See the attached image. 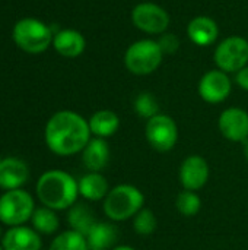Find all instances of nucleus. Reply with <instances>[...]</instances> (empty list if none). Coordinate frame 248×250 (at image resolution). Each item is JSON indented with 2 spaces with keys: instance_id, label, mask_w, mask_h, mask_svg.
<instances>
[{
  "instance_id": "nucleus-18",
  "label": "nucleus",
  "mask_w": 248,
  "mask_h": 250,
  "mask_svg": "<svg viewBox=\"0 0 248 250\" xmlns=\"http://www.w3.org/2000/svg\"><path fill=\"white\" fill-rule=\"evenodd\" d=\"M118 230L111 223H96L86 236L88 250H111L115 248Z\"/></svg>"
},
{
  "instance_id": "nucleus-22",
  "label": "nucleus",
  "mask_w": 248,
  "mask_h": 250,
  "mask_svg": "<svg viewBox=\"0 0 248 250\" xmlns=\"http://www.w3.org/2000/svg\"><path fill=\"white\" fill-rule=\"evenodd\" d=\"M31 221H32L34 229L42 234H53L58 230V226H60V220H58L56 211H53L47 207L35 209Z\"/></svg>"
},
{
  "instance_id": "nucleus-16",
  "label": "nucleus",
  "mask_w": 248,
  "mask_h": 250,
  "mask_svg": "<svg viewBox=\"0 0 248 250\" xmlns=\"http://www.w3.org/2000/svg\"><path fill=\"white\" fill-rule=\"evenodd\" d=\"M187 35L193 44L200 47H208L216 41L219 35V28L212 18L196 16L187 25Z\"/></svg>"
},
{
  "instance_id": "nucleus-17",
  "label": "nucleus",
  "mask_w": 248,
  "mask_h": 250,
  "mask_svg": "<svg viewBox=\"0 0 248 250\" xmlns=\"http://www.w3.org/2000/svg\"><path fill=\"white\" fill-rule=\"evenodd\" d=\"M83 166L92 173H101L110 161V146L107 139L91 138L82 151Z\"/></svg>"
},
{
  "instance_id": "nucleus-30",
  "label": "nucleus",
  "mask_w": 248,
  "mask_h": 250,
  "mask_svg": "<svg viewBox=\"0 0 248 250\" xmlns=\"http://www.w3.org/2000/svg\"><path fill=\"white\" fill-rule=\"evenodd\" d=\"M111 250H136L134 248H132V246H115V248H113Z\"/></svg>"
},
{
  "instance_id": "nucleus-25",
  "label": "nucleus",
  "mask_w": 248,
  "mask_h": 250,
  "mask_svg": "<svg viewBox=\"0 0 248 250\" xmlns=\"http://www.w3.org/2000/svg\"><path fill=\"white\" fill-rule=\"evenodd\" d=\"M158 227V221H156V217L155 214L148 209V208H143L140 209L134 217H133V230L136 234L139 236H151L155 233Z\"/></svg>"
},
{
  "instance_id": "nucleus-31",
  "label": "nucleus",
  "mask_w": 248,
  "mask_h": 250,
  "mask_svg": "<svg viewBox=\"0 0 248 250\" xmlns=\"http://www.w3.org/2000/svg\"><path fill=\"white\" fill-rule=\"evenodd\" d=\"M0 250H4V249H3V248H1V246H0Z\"/></svg>"
},
{
  "instance_id": "nucleus-11",
  "label": "nucleus",
  "mask_w": 248,
  "mask_h": 250,
  "mask_svg": "<svg viewBox=\"0 0 248 250\" xmlns=\"http://www.w3.org/2000/svg\"><path fill=\"white\" fill-rule=\"evenodd\" d=\"M210 168L208 161L200 155H189L183 160L178 171V179L186 190L197 192L200 190L209 180Z\"/></svg>"
},
{
  "instance_id": "nucleus-27",
  "label": "nucleus",
  "mask_w": 248,
  "mask_h": 250,
  "mask_svg": "<svg viewBox=\"0 0 248 250\" xmlns=\"http://www.w3.org/2000/svg\"><path fill=\"white\" fill-rule=\"evenodd\" d=\"M158 44H159V47L162 48L164 54H167V53L171 54V53H174V51L178 50L180 41H178V38H177L174 34H164V35L159 38Z\"/></svg>"
},
{
  "instance_id": "nucleus-23",
  "label": "nucleus",
  "mask_w": 248,
  "mask_h": 250,
  "mask_svg": "<svg viewBox=\"0 0 248 250\" xmlns=\"http://www.w3.org/2000/svg\"><path fill=\"white\" fill-rule=\"evenodd\" d=\"M48 250H88L86 237L75 230H67L51 242Z\"/></svg>"
},
{
  "instance_id": "nucleus-21",
  "label": "nucleus",
  "mask_w": 248,
  "mask_h": 250,
  "mask_svg": "<svg viewBox=\"0 0 248 250\" xmlns=\"http://www.w3.org/2000/svg\"><path fill=\"white\" fill-rule=\"evenodd\" d=\"M67 221H69L70 230H75V231L83 234L85 237L88 236L91 229L98 223L95 220L92 209L85 204H75L69 211Z\"/></svg>"
},
{
  "instance_id": "nucleus-5",
  "label": "nucleus",
  "mask_w": 248,
  "mask_h": 250,
  "mask_svg": "<svg viewBox=\"0 0 248 250\" xmlns=\"http://www.w3.org/2000/svg\"><path fill=\"white\" fill-rule=\"evenodd\" d=\"M164 51L158 41L153 40H139L133 42L124 54L126 69L137 76H145L153 73L162 63Z\"/></svg>"
},
{
  "instance_id": "nucleus-8",
  "label": "nucleus",
  "mask_w": 248,
  "mask_h": 250,
  "mask_svg": "<svg viewBox=\"0 0 248 250\" xmlns=\"http://www.w3.org/2000/svg\"><path fill=\"white\" fill-rule=\"evenodd\" d=\"M145 136L155 151L170 152L178 142V127L172 117L159 113L146 120Z\"/></svg>"
},
{
  "instance_id": "nucleus-32",
  "label": "nucleus",
  "mask_w": 248,
  "mask_h": 250,
  "mask_svg": "<svg viewBox=\"0 0 248 250\" xmlns=\"http://www.w3.org/2000/svg\"><path fill=\"white\" fill-rule=\"evenodd\" d=\"M0 236H1V231H0Z\"/></svg>"
},
{
  "instance_id": "nucleus-33",
  "label": "nucleus",
  "mask_w": 248,
  "mask_h": 250,
  "mask_svg": "<svg viewBox=\"0 0 248 250\" xmlns=\"http://www.w3.org/2000/svg\"><path fill=\"white\" fill-rule=\"evenodd\" d=\"M0 163H1V160H0Z\"/></svg>"
},
{
  "instance_id": "nucleus-9",
  "label": "nucleus",
  "mask_w": 248,
  "mask_h": 250,
  "mask_svg": "<svg viewBox=\"0 0 248 250\" xmlns=\"http://www.w3.org/2000/svg\"><path fill=\"white\" fill-rule=\"evenodd\" d=\"M132 22L137 29L146 34H164L170 26V15L156 3L143 1L133 7Z\"/></svg>"
},
{
  "instance_id": "nucleus-6",
  "label": "nucleus",
  "mask_w": 248,
  "mask_h": 250,
  "mask_svg": "<svg viewBox=\"0 0 248 250\" xmlns=\"http://www.w3.org/2000/svg\"><path fill=\"white\" fill-rule=\"evenodd\" d=\"M35 208L32 196L22 190H7L0 196V221L10 227H18L32 218Z\"/></svg>"
},
{
  "instance_id": "nucleus-19",
  "label": "nucleus",
  "mask_w": 248,
  "mask_h": 250,
  "mask_svg": "<svg viewBox=\"0 0 248 250\" xmlns=\"http://www.w3.org/2000/svg\"><path fill=\"white\" fill-rule=\"evenodd\" d=\"M77 188H79V195L91 202L104 201L110 192L107 179L101 173H92V171L80 177V180L77 182Z\"/></svg>"
},
{
  "instance_id": "nucleus-4",
  "label": "nucleus",
  "mask_w": 248,
  "mask_h": 250,
  "mask_svg": "<svg viewBox=\"0 0 248 250\" xmlns=\"http://www.w3.org/2000/svg\"><path fill=\"white\" fill-rule=\"evenodd\" d=\"M12 37L25 53L39 54L53 44L54 32L50 25L37 18H22L15 23Z\"/></svg>"
},
{
  "instance_id": "nucleus-28",
  "label": "nucleus",
  "mask_w": 248,
  "mask_h": 250,
  "mask_svg": "<svg viewBox=\"0 0 248 250\" xmlns=\"http://www.w3.org/2000/svg\"><path fill=\"white\" fill-rule=\"evenodd\" d=\"M235 82L238 83V86L244 91H248V64L246 67H243L240 72L235 73Z\"/></svg>"
},
{
  "instance_id": "nucleus-12",
  "label": "nucleus",
  "mask_w": 248,
  "mask_h": 250,
  "mask_svg": "<svg viewBox=\"0 0 248 250\" xmlns=\"http://www.w3.org/2000/svg\"><path fill=\"white\" fill-rule=\"evenodd\" d=\"M218 127L225 139L243 144L248 139V113L240 107H229L221 113Z\"/></svg>"
},
{
  "instance_id": "nucleus-1",
  "label": "nucleus",
  "mask_w": 248,
  "mask_h": 250,
  "mask_svg": "<svg viewBox=\"0 0 248 250\" xmlns=\"http://www.w3.org/2000/svg\"><path fill=\"white\" fill-rule=\"evenodd\" d=\"M91 135L88 120L70 110H61L53 114L44 132L48 149L60 157L82 152L91 141Z\"/></svg>"
},
{
  "instance_id": "nucleus-24",
  "label": "nucleus",
  "mask_w": 248,
  "mask_h": 250,
  "mask_svg": "<svg viewBox=\"0 0 248 250\" xmlns=\"http://www.w3.org/2000/svg\"><path fill=\"white\" fill-rule=\"evenodd\" d=\"M175 208L183 217H194L202 209V199L196 192L183 189V192L177 195Z\"/></svg>"
},
{
  "instance_id": "nucleus-10",
  "label": "nucleus",
  "mask_w": 248,
  "mask_h": 250,
  "mask_svg": "<svg viewBox=\"0 0 248 250\" xmlns=\"http://www.w3.org/2000/svg\"><path fill=\"white\" fill-rule=\"evenodd\" d=\"M232 89L231 79L228 73L213 69L206 72L199 81V95L205 103L209 104H221L224 103Z\"/></svg>"
},
{
  "instance_id": "nucleus-13",
  "label": "nucleus",
  "mask_w": 248,
  "mask_h": 250,
  "mask_svg": "<svg viewBox=\"0 0 248 250\" xmlns=\"http://www.w3.org/2000/svg\"><path fill=\"white\" fill-rule=\"evenodd\" d=\"M29 179L28 166L18 158H4L0 163V188L15 190L23 186Z\"/></svg>"
},
{
  "instance_id": "nucleus-14",
  "label": "nucleus",
  "mask_w": 248,
  "mask_h": 250,
  "mask_svg": "<svg viewBox=\"0 0 248 250\" xmlns=\"http://www.w3.org/2000/svg\"><path fill=\"white\" fill-rule=\"evenodd\" d=\"M41 245L35 230L20 226L9 229L1 239V248L4 250H41Z\"/></svg>"
},
{
  "instance_id": "nucleus-15",
  "label": "nucleus",
  "mask_w": 248,
  "mask_h": 250,
  "mask_svg": "<svg viewBox=\"0 0 248 250\" xmlns=\"http://www.w3.org/2000/svg\"><path fill=\"white\" fill-rule=\"evenodd\" d=\"M53 45L54 50L67 59H75L79 57L86 47V40L82 35V32L76 31V29H58L54 34L53 38Z\"/></svg>"
},
{
  "instance_id": "nucleus-29",
  "label": "nucleus",
  "mask_w": 248,
  "mask_h": 250,
  "mask_svg": "<svg viewBox=\"0 0 248 250\" xmlns=\"http://www.w3.org/2000/svg\"><path fill=\"white\" fill-rule=\"evenodd\" d=\"M243 152H244V157H246V160L248 161V139L246 142H243Z\"/></svg>"
},
{
  "instance_id": "nucleus-3",
  "label": "nucleus",
  "mask_w": 248,
  "mask_h": 250,
  "mask_svg": "<svg viewBox=\"0 0 248 250\" xmlns=\"http://www.w3.org/2000/svg\"><path fill=\"white\" fill-rule=\"evenodd\" d=\"M145 205L143 192L133 185H118L110 189L108 195L102 201V209L108 220L121 223L133 218Z\"/></svg>"
},
{
  "instance_id": "nucleus-2",
  "label": "nucleus",
  "mask_w": 248,
  "mask_h": 250,
  "mask_svg": "<svg viewBox=\"0 0 248 250\" xmlns=\"http://www.w3.org/2000/svg\"><path fill=\"white\" fill-rule=\"evenodd\" d=\"M37 196L41 204L53 211L70 209L79 196L77 182L66 171H45L37 183Z\"/></svg>"
},
{
  "instance_id": "nucleus-26",
  "label": "nucleus",
  "mask_w": 248,
  "mask_h": 250,
  "mask_svg": "<svg viewBox=\"0 0 248 250\" xmlns=\"http://www.w3.org/2000/svg\"><path fill=\"white\" fill-rule=\"evenodd\" d=\"M134 111L140 119H152L159 114V104L151 92H140L134 100Z\"/></svg>"
},
{
  "instance_id": "nucleus-7",
  "label": "nucleus",
  "mask_w": 248,
  "mask_h": 250,
  "mask_svg": "<svg viewBox=\"0 0 248 250\" xmlns=\"http://www.w3.org/2000/svg\"><path fill=\"white\" fill-rule=\"evenodd\" d=\"M219 70L237 73L248 64V41L243 37L232 35L219 42L213 54Z\"/></svg>"
},
{
  "instance_id": "nucleus-20",
  "label": "nucleus",
  "mask_w": 248,
  "mask_h": 250,
  "mask_svg": "<svg viewBox=\"0 0 248 250\" xmlns=\"http://www.w3.org/2000/svg\"><path fill=\"white\" fill-rule=\"evenodd\" d=\"M91 133L95 138L107 139L113 136L120 127V117L113 110H99L88 120Z\"/></svg>"
}]
</instances>
